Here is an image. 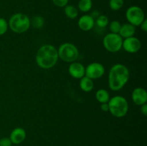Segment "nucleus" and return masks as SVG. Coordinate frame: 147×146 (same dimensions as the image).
Segmentation results:
<instances>
[{
  "label": "nucleus",
  "mask_w": 147,
  "mask_h": 146,
  "mask_svg": "<svg viewBox=\"0 0 147 146\" xmlns=\"http://www.w3.org/2000/svg\"><path fill=\"white\" fill-rule=\"evenodd\" d=\"M80 80V87L83 92H89L93 90V87H94L93 80L86 77V76H84Z\"/></svg>",
  "instance_id": "2eb2a0df"
},
{
  "label": "nucleus",
  "mask_w": 147,
  "mask_h": 146,
  "mask_svg": "<svg viewBox=\"0 0 147 146\" xmlns=\"http://www.w3.org/2000/svg\"><path fill=\"white\" fill-rule=\"evenodd\" d=\"M142 47V43L141 41L135 37H128L123 40V44H122V48L126 52L134 54L136 53L140 50Z\"/></svg>",
  "instance_id": "1a4fd4ad"
},
{
  "label": "nucleus",
  "mask_w": 147,
  "mask_h": 146,
  "mask_svg": "<svg viewBox=\"0 0 147 146\" xmlns=\"http://www.w3.org/2000/svg\"><path fill=\"white\" fill-rule=\"evenodd\" d=\"M27 137V133L22 127H16L11 132L9 139L12 144L19 145L24 141Z\"/></svg>",
  "instance_id": "f8f14e48"
},
{
  "label": "nucleus",
  "mask_w": 147,
  "mask_h": 146,
  "mask_svg": "<svg viewBox=\"0 0 147 146\" xmlns=\"http://www.w3.org/2000/svg\"><path fill=\"white\" fill-rule=\"evenodd\" d=\"M58 58L57 50L51 44H45L40 47L35 56L36 63L44 70H49L54 67Z\"/></svg>",
  "instance_id": "f03ea898"
},
{
  "label": "nucleus",
  "mask_w": 147,
  "mask_h": 146,
  "mask_svg": "<svg viewBox=\"0 0 147 146\" xmlns=\"http://www.w3.org/2000/svg\"><path fill=\"white\" fill-rule=\"evenodd\" d=\"M132 100L137 105H142L147 102V92L142 87H136L132 92Z\"/></svg>",
  "instance_id": "9b49d317"
},
{
  "label": "nucleus",
  "mask_w": 147,
  "mask_h": 146,
  "mask_svg": "<svg viewBox=\"0 0 147 146\" xmlns=\"http://www.w3.org/2000/svg\"><path fill=\"white\" fill-rule=\"evenodd\" d=\"M124 1L123 0H110L109 7L113 11H118L123 7Z\"/></svg>",
  "instance_id": "412c9836"
},
{
  "label": "nucleus",
  "mask_w": 147,
  "mask_h": 146,
  "mask_svg": "<svg viewBox=\"0 0 147 146\" xmlns=\"http://www.w3.org/2000/svg\"><path fill=\"white\" fill-rule=\"evenodd\" d=\"M109 18L107 17V16L100 14L98 18L96 19L95 24H96L98 27L103 29L106 27V26L109 24Z\"/></svg>",
  "instance_id": "aec40b11"
},
{
  "label": "nucleus",
  "mask_w": 147,
  "mask_h": 146,
  "mask_svg": "<svg viewBox=\"0 0 147 146\" xmlns=\"http://www.w3.org/2000/svg\"><path fill=\"white\" fill-rule=\"evenodd\" d=\"M30 24L35 29H41L45 25V19L41 16H34L30 20Z\"/></svg>",
  "instance_id": "6ab92c4d"
},
{
  "label": "nucleus",
  "mask_w": 147,
  "mask_h": 146,
  "mask_svg": "<svg viewBox=\"0 0 147 146\" xmlns=\"http://www.w3.org/2000/svg\"><path fill=\"white\" fill-rule=\"evenodd\" d=\"M105 67L101 63L92 62L86 67L85 76L91 80H96L104 74Z\"/></svg>",
  "instance_id": "6e6552de"
},
{
  "label": "nucleus",
  "mask_w": 147,
  "mask_h": 146,
  "mask_svg": "<svg viewBox=\"0 0 147 146\" xmlns=\"http://www.w3.org/2000/svg\"><path fill=\"white\" fill-rule=\"evenodd\" d=\"M86 67L83 64L78 62H73L70 63L68 67L69 74L71 77L76 79H80L85 76Z\"/></svg>",
  "instance_id": "9d476101"
},
{
  "label": "nucleus",
  "mask_w": 147,
  "mask_h": 146,
  "mask_svg": "<svg viewBox=\"0 0 147 146\" xmlns=\"http://www.w3.org/2000/svg\"><path fill=\"white\" fill-rule=\"evenodd\" d=\"M121 27V24L119 22V21H112L110 23V25H109V29H110V31L111 33H114V34H119V31H120Z\"/></svg>",
  "instance_id": "4be33fe9"
},
{
  "label": "nucleus",
  "mask_w": 147,
  "mask_h": 146,
  "mask_svg": "<svg viewBox=\"0 0 147 146\" xmlns=\"http://www.w3.org/2000/svg\"><path fill=\"white\" fill-rule=\"evenodd\" d=\"M90 15L92 18L94 19H96V18H98V17L100 15V11H98V10H94V11H92L91 14H90Z\"/></svg>",
  "instance_id": "bb28decb"
},
{
  "label": "nucleus",
  "mask_w": 147,
  "mask_h": 146,
  "mask_svg": "<svg viewBox=\"0 0 147 146\" xmlns=\"http://www.w3.org/2000/svg\"><path fill=\"white\" fill-rule=\"evenodd\" d=\"M53 4L58 7H65L68 4V0H52Z\"/></svg>",
  "instance_id": "393cba45"
},
{
  "label": "nucleus",
  "mask_w": 147,
  "mask_h": 146,
  "mask_svg": "<svg viewBox=\"0 0 147 146\" xmlns=\"http://www.w3.org/2000/svg\"><path fill=\"white\" fill-rule=\"evenodd\" d=\"M123 38L119 34L109 33L103 39V44L108 52L116 53L122 48Z\"/></svg>",
  "instance_id": "423d86ee"
},
{
  "label": "nucleus",
  "mask_w": 147,
  "mask_h": 146,
  "mask_svg": "<svg viewBox=\"0 0 147 146\" xmlns=\"http://www.w3.org/2000/svg\"><path fill=\"white\" fill-rule=\"evenodd\" d=\"M140 110H141V113H142L144 115V116L147 115V104L146 103H145V104L141 105Z\"/></svg>",
  "instance_id": "a878e982"
},
{
  "label": "nucleus",
  "mask_w": 147,
  "mask_h": 146,
  "mask_svg": "<svg viewBox=\"0 0 147 146\" xmlns=\"http://www.w3.org/2000/svg\"><path fill=\"white\" fill-rule=\"evenodd\" d=\"M140 27H141V29H142V30H143L144 31H145V32L147 31V20L146 19L144 20L143 22L140 24Z\"/></svg>",
  "instance_id": "c85d7f7f"
},
{
  "label": "nucleus",
  "mask_w": 147,
  "mask_h": 146,
  "mask_svg": "<svg viewBox=\"0 0 147 146\" xmlns=\"http://www.w3.org/2000/svg\"><path fill=\"white\" fill-rule=\"evenodd\" d=\"M8 25L12 31L17 34H22L27 31L31 24L28 16L23 13H16L9 18Z\"/></svg>",
  "instance_id": "7ed1b4c3"
},
{
  "label": "nucleus",
  "mask_w": 147,
  "mask_h": 146,
  "mask_svg": "<svg viewBox=\"0 0 147 146\" xmlns=\"http://www.w3.org/2000/svg\"><path fill=\"white\" fill-rule=\"evenodd\" d=\"M79 28L84 31L91 30L95 26V19L90 17V14H85L80 17L78 21Z\"/></svg>",
  "instance_id": "ddd939ff"
},
{
  "label": "nucleus",
  "mask_w": 147,
  "mask_h": 146,
  "mask_svg": "<svg viewBox=\"0 0 147 146\" xmlns=\"http://www.w3.org/2000/svg\"><path fill=\"white\" fill-rule=\"evenodd\" d=\"M111 114L116 117H123L129 111V103L123 96L116 95L110 99L108 102Z\"/></svg>",
  "instance_id": "20e7f679"
},
{
  "label": "nucleus",
  "mask_w": 147,
  "mask_h": 146,
  "mask_svg": "<svg viewBox=\"0 0 147 146\" xmlns=\"http://www.w3.org/2000/svg\"><path fill=\"white\" fill-rule=\"evenodd\" d=\"M100 110L103 112H108L109 110V107L108 102L106 103H102L100 104Z\"/></svg>",
  "instance_id": "cd10ccee"
},
{
  "label": "nucleus",
  "mask_w": 147,
  "mask_h": 146,
  "mask_svg": "<svg viewBox=\"0 0 147 146\" xmlns=\"http://www.w3.org/2000/svg\"><path fill=\"white\" fill-rule=\"evenodd\" d=\"M57 53L59 58L65 62H76L79 57V52L76 46L70 42L62 44L57 50Z\"/></svg>",
  "instance_id": "39448f33"
},
{
  "label": "nucleus",
  "mask_w": 147,
  "mask_h": 146,
  "mask_svg": "<svg viewBox=\"0 0 147 146\" xmlns=\"http://www.w3.org/2000/svg\"><path fill=\"white\" fill-rule=\"evenodd\" d=\"M96 98L98 102L102 104V103L109 102L110 100L109 92L105 89H99L96 92Z\"/></svg>",
  "instance_id": "dca6fc26"
},
{
  "label": "nucleus",
  "mask_w": 147,
  "mask_h": 146,
  "mask_svg": "<svg viewBox=\"0 0 147 146\" xmlns=\"http://www.w3.org/2000/svg\"><path fill=\"white\" fill-rule=\"evenodd\" d=\"M64 12L66 17L69 19H76L78 16V10L76 7L72 5H66L64 9Z\"/></svg>",
  "instance_id": "f3484780"
},
{
  "label": "nucleus",
  "mask_w": 147,
  "mask_h": 146,
  "mask_svg": "<svg viewBox=\"0 0 147 146\" xmlns=\"http://www.w3.org/2000/svg\"><path fill=\"white\" fill-rule=\"evenodd\" d=\"M12 143L9 137H4L0 139V146H11Z\"/></svg>",
  "instance_id": "b1692460"
},
{
  "label": "nucleus",
  "mask_w": 147,
  "mask_h": 146,
  "mask_svg": "<svg viewBox=\"0 0 147 146\" xmlns=\"http://www.w3.org/2000/svg\"><path fill=\"white\" fill-rule=\"evenodd\" d=\"M126 17L129 24L134 27L140 26L145 19L144 11L138 6H132L128 8L126 12Z\"/></svg>",
  "instance_id": "0eeeda50"
},
{
  "label": "nucleus",
  "mask_w": 147,
  "mask_h": 146,
  "mask_svg": "<svg viewBox=\"0 0 147 146\" xmlns=\"http://www.w3.org/2000/svg\"><path fill=\"white\" fill-rule=\"evenodd\" d=\"M130 77L129 70L126 66L116 64L112 66L109 74V86L113 91H119L128 82Z\"/></svg>",
  "instance_id": "f257e3e1"
},
{
  "label": "nucleus",
  "mask_w": 147,
  "mask_h": 146,
  "mask_svg": "<svg viewBox=\"0 0 147 146\" xmlns=\"http://www.w3.org/2000/svg\"><path fill=\"white\" fill-rule=\"evenodd\" d=\"M78 7L79 10L82 12H88L93 7V1L92 0H80Z\"/></svg>",
  "instance_id": "a211bd4d"
},
{
  "label": "nucleus",
  "mask_w": 147,
  "mask_h": 146,
  "mask_svg": "<svg viewBox=\"0 0 147 146\" xmlns=\"http://www.w3.org/2000/svg\"><path fill=\"white\" fill-rule=\"evenodd\" d=\"M9 28L8 21L4 18L0 17V36L4 35Z\"/></svg>",
  "instance_id": "5701e85b"
},
{
  "label": "nucleus",
  "mask_w": 147,
  "mask_h": 146,
  "mask_svg": "<svg viewBox=\"0 0 147 146\" xmlns=\"http://www.w3.org/2000/svg\"><path fill=\"white\" fill-rule=\"evenodd\" d=\"M135 32H136V27L128 23V24H124L121 25L119 34L122 38L126 39L128 37H133Z\"/></svg>",
  "instance_id": "4468645a"
}]
</instances>
